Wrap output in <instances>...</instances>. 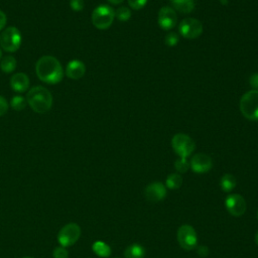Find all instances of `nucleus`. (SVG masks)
I'll return each mask as SVG.
<instances>
[{
  "instance_id": "2",
  "label": "nucleus",
  "mask_w": 258,
  "mask_h": 258,
  "mask_svg": "<svg viewBox=\"0 0 258 258\" xmlns=\"http://www.w3.org/2000/svg\"><path fill=\"white\" fill-rule=\"evenodd\" d=\"M26 102L34 112L43 114L50 110L52 106V96L46 88L35 86L27 93Z\"/></svg>"
},
{
  "instance_id": "7",
  "label": "nucleus",
  "mask_w": 258,
  "mask_h": 258,
  "mask_svg": "<svg viewBox=\"0 0 258 258\" xmlns=\"http://www.w3.org/2000/svg\"><path fill=\"white\" fill-rule=\"evenodd\" d=\"M81 236V228L76 223H70L63 226L58 234L57 241L62 247H69L74 245Z\"/></svg>"
},
{
  "instance_id": "19",
  "label": "nucleus",
  "mask_w": 258,
  "mask_h": 258,
  "mask_svg": "<svg viewBox=\"0 0 258 258\" xmlns=\"http://www.w3.org/2000/svg\"><path fill=\"white\" fill-rule=\"evenodd\" d=\"M94 253L100 257H109L111 254V248L108 244L103 241H96L92 245Z\"/></svg>"
},
{
  "instance_id": "37",
  "label": "nucleus",
  "mask_w": 258,
  "mask_h": 258,
  "mask_svg": "<svg viewBox=\"0 0 258 258\" xmlns=\"http://www.w3.org/2000/svg\"><path fill=\"white\" fill-rule=\"evenodd\" d=\"M257 219H258V211H257Z\"/></svg>"
},
{
  "instance_id": "32",
  "label": "nucleus",
  "mask_w": 258,
  "mask_h": 258,
  "mask_svg": "<svg viewBox=\"0 0 258 258\" xmlns=\"http://www.w3.org/2000/svg\"><path fill=\"white\" fill-rule=\"evenodd\" d=\"M198 254H199L201 257H206V256H208V254H209V249H208V247H206V246H199V247H198Z\"/></svg>"
},
{
  "instance_id": "21",
  "label": "nucleus",
  "mask_w": 258,
  "mask_h": 258,
  "mask_svg": "<svg viewBox=\"0 0 258 258\" xmlns=\"http://www.w3.org/2000/svg\"><path fill=\"white\" fill-rule=\"evenodd\" d=\"M16 68V59L15 57H13L12 55H7L5 57L2 58L1 62H0V69L4 72V73H11L15 70Z\"/></svg>"
},
{
  "instance_id": "16",
  "label": "nucleus",
  "mask_w": 258,
  "mask_h": 258,
  "mask_svg": "<svg viewBox=\"0 0 258 258\" xmlns=\"http://www.w3.org/2000/svg\"><path fill=\"white\" fill-rule=\"evenodd\" d=\"M173 8L180 13H190L195 9L194 0H170Z\"/></svg>"
},
{
  "instance_id": "35",
  "label": "nucleus",
  "mask_w": 258,
  "mask_h": 258,
  "mask_svg": "<svg viewBox=\"0 0 258 258\" xmlns=\"http://www.w3.org/2000/svg\"><path fill=\"white\" fill-rule=\"evenodd\" d=\"M1 56H2V52H1V49H0V58H1Z\"/></svg>"
},
{
  "instance_id": "13",
  "label": "nucleus",
  "mask_w": 258,
  "mask_h": 258,
  "mask_svg": "<svg viewBox=\"0 0 258 258\" xmlns=\"http://www.w3.org/2000/svg\"><path fill=\"white\" fill-rule=\"evenodd\" d=\"M144 195L147 201L156 203L162 201L166 196V187L160 181H154L149 183L144 190Z\"/></svg>"
},
{
  "instance_id": "28",
  "label": "nucleus",
  "mask_w": 258,
  "mask_h": 258,
  "mask_svg": "<svg viewBox=\"0 0 258 258\" xmlns=\"http://www.w3.org/2000/svg\"><path fill=\"white\" fill-rule=\"evenodd\" d=\"M84 0H71L70 6L75 11H81L84 8Z\"/></svg>"
},
{
  "instance_id": "10",
  "label": "nucleus",
  "mask_w": 258,
  "mask_h": 258,
  "mask_svg": "<svg viewBox=\"0 0 258 258\" xmlns=\"http://www.w3.org/2000/svg\"><path fill=\"white\" fill-rule=\"evenodd\" d=\"M225 207L234 217H240L246 212V202L244 198L238 194L229 195L226 198Z\"/></svg>"
},
{
  "instance_id": "17",
  "label": "nucleus",
  "mask_w": 258,
  "mask_h": 258,
  "mask_svg": "<svg viewBox=\"0 0 258 258\" xmlns=\"http://www.w3.org/2000/svg\"><path fill=\"white\" fill-rule=\"evenodd\" d=\"M125 258H144L145 249L140 244H132L124 251Z\"/></svg>"
},
{
  "instance_id": "27",
  "label": "nucleus",
  "mask_w": 258,
  "mask_h": 258,
  "mask_svg": "<svg viewBox=\"0 0 258 258\" xmlns=\"http://www.w3.org/2000/svg\"><path fill=\"white\" fill-rule=\"evenodd\" d=\"M148 0H128L129 6L134 10H139L143 8Z\"/></svg>"
},
{
  "instance_id": "11",
  "label": "nucleus",
  "mask_w": 258,
  "mask_h": 258,
  "mask_svg": "<svg viewBox=\"0 0 258 258\" xmlns=\"http://www.w3.org/2000/svg\"><path fill=\"white\" fill-rule=\"evenodd\" d=\"M157 22L163 30L172 29L177 22V15L175 13V10L168 6L160 8L157 15Z\"/></svg>"
},
{
  "instance_id": "1",
  "label": "nucleus",
  "mask_w": 258,
  "mask_h": 258,
  "mask_svg": "<svg viewBox=\"0 0 258 258\" xmlns=\"http://www.w3.org/2000/svg\"><path fill=\"white\" fill-rule=\"evenodd\" d=\"M35 72L38 79L46 84H57L63 78V69L60 62L51 55L41 56L35 64Z\"/></svg>"
},
{
  "instance_id": "26",
  "label": "nucleus",
  "mask_w": 258,
  "mask_h": 258,
  "mask_svg": "<svg viewBox=\"0 0 258 258\" xmlns=\"http://www.w3.org/2000/svg\"><path fill=\"white\" fill-rule=\"evenodd\" d=\"M52 255H53V258H68L69 257L68 251L62 246L54 248Z\"/></svg>"
},
{
  "instance_id": "5",
  "label": "nucleus",
  "mask_w": 258,
  "mask_h": 258,
  "mask_svg": "<svg viewBox=\"0 0 258 258\" xmlns=\"http://www.w3.org/2000/svg\"><path fill=\"white\" fill-rule=\"evenodd\" d=\"M20 31L14 26H8L0 34V46L8 52L16 51L21 45Z\"/></svg>"
},
{
  "instance_id": "31",
  "label": "nucleus",
  "mask_w": 258,
  "mask_h": 258,
  "mask_svg": "<svg viewBox=\"0 0 258 258\" xmlns=\"http://www.w3.org/2000/svg\"><path fill=\"white\" fill-rule=\"evenodd\" d=\"M6 22H7L6 14L2 10H0V31L5 27Z\"/></svg>"
},
{
  "instance_id": "25",
  "label": "nucleus",
  "mask_w": 258,
  "mask_h": 258,
  "mask_svg": "<svg viewBox=\"0 0 258 258\" xmlns=\"http://www.w3.org/2000/svg\"><path fill=\"white\" fill-rule=\"evenodd\" d=\"M178 35L175 32H169L164 38V42L168 46H175L178 43Z\"/></svg>"
},
{
  "instance_id": "24",
  "label": "nucleus",
  "mask_w": 258,
  "mask_h": 258,
  "mask_svg": "<svg viewBox=\"0 0 258 258\" xmlns=\"http://www.w3.org/2000/svg\"><path fill=\"white\" fill-rule=\"evenodd\" d=\"M174 167L177 172L179 173H184L187 171L189 168V162L186 160V158H181L179 157L178 159L175 160L174 162Z\"/></svg>"
},
{
  "instance_id": "29",
  "label": "nucleus",
  "mask_w": 258,
  "mask_h": 258,
  "mask_svg": "<svg viewBox=\"0 0 258 258\" xmlns=\"http://www.w3.org/2000/svg\"><path fill=\"white\" fill-rule=\"evenodd\" d=\"M249 84L252 87V90H258V73L252 74L250 76Z\"/></svg>"
},
{
  "instance_id": "14",
  "label": "nucleus",
  "mask_w": 258,
  "mask_h": 258,
  "mask_svg": "<svg viewBox=\"0 0 258 258\" xmlns=\"http://www.w3.org/2000/svg\"><path fill=\"white\" fill-rule=\"evenodd\" d=\"M86 73V66L79 59L71 60L66 68V75L68 78L73 80L81 79Z\"/></svg>"
},
{
  "instance_id": "3",
  "label": "nucleus",
  "mask_w": 258,
  "mask_h": 258,
  "mask_svg": "<svg viewBox=\"0 0 258 258\" xmlns=\"http://www.w3.org/2000/svg\"><path fill=\"white\" fill-rule=\"evenodd\" d=\"M242 115L251 121H258V90H250L240 99Z\"/></svg>"
},
{
  "instance_id": "30",
  "label": "nucleus",
  "mask_w": 258,
  "mask_h": 258,
  "mask_svg": "<svg viewBox=\"0 0 258 258\" xmlns=\"http://www.w3.org/2000/svg\"><path fill=\"white\" fill-rule=\"evenodd\" d=\"M8 110V103L6 99L2 96H0V116L4 115Z\"/></svg>"
},
{
  "instance_id": "4",
  "label": "nucleus",
  "mask_w": 258,
  "mask_h": 258,
  "mask_svg": "<svg viewBox=\"0 0 258 258\" xmlns=\"http://www.w3.org/2000/svg\"><path fill=\"white\" fill-rule=\"evenodd\" d=\"M115 18V11L108 5H99L92 12L93 25L101 30L109 28Z\"/></svg>"
},
{
  "instance_id": "23",
  "label": "nucleus",
  "mask_w": 258,
  "mask_h": 258,
  "mask_svg": "<svg viewBox=\"0 0 258 258\" xmlns=\"http://www.w3.org/2000/svg\"><path fill=\"white\" fill-rule=\"evenodd\" d=\"M10 105L16 111L23 110L26 106V99H24L22 96H14L10 101Z\"/></svg>"
},
{
  "instance_id": "15",
  "label": "nucleus",
  "mask_w": 258,
  "mask_h": 258,
  "mask_svg": "<svg viewBox=\"0 0 258 258\" xmlns=\"http://www.w3.org/2000/svg\"><path fill=\"white\" fill-rule=\"evenodd\" d=\"M10 87L15 92H25L29 87V79L27 75L23 73H17L13 75L10 79Z\"/></svg>"
},
{
  "instance_id": "22",
  "label": "nucleus",
  "mask_w": 258,
  "mask_h": 258,
  "mask_svg": "<svg viewBox=\"0 0 258 258\" xmlns=\"http://www.w3.org/2000/svg\"><path fill=\"white\" fill-rule=\"evenodd\" d=\"M115 16L117 17L118 20H120L122 22L128 21L131 17V11L129 8H127L125 6H121L115 11Z\"/></svg>"
},
{
  "instance_id": "18",
  "label": "nucleus",
  "mask_w": 258,
  "mask_h": 258,
  "mask_svg": "<svg viewBox=\"0 0 258 258\" xmlns=\"http://www.w3.org/2000/svg\"><path fill=\"white\" fill-rule=\"evenodd\" d=\"M236 183H237L236 177L230 173L224 174L220 179V186L225 192L232 191L236 186Z\"/></svg>"
},
{
  "instance_id": "34",
  "label": "nucleus",
  "mask_w": 258,
  "mask_h": 258,
  "mask_svg": "<svg viewBox=\"0 0 258 258\" xmlns=\"http://www.w3.org/2000/svg\"><path fill=\"white\" fill-rule=\"evenodd\" d=\"M255 243L258 245V231H257V233L255 234Z\"/></svg>"
},
{
  "instance_id": "9",
  "label": "nucleus",
  "mask_w": 258,
  "mask_h": 258,
  "mask_svg": "<svg viewBox=\"0 0 258 258\" xmlns=\"http://www.w3.org/2000/svg\"><path fill=\"white\" fill-rule=\"evenodd\" d=\"M177 241L181 248L186 251L197 247L198 236L195 229L189 225H182L177 230Z\"/></svg>"
},
{
  "instance_id": "8",
  "label": "nucleus",
  "mask_w": 258,
  "mask_h": 258,
  "mask_svg": "<svg viewBox=\"0 0 258 258\" xmlns=\"http://www.w3.org/2000/svg\"><path fill=\"white\" fill-rule=\"evenodd\" d=\"M178 31L186 39H195L203 33V24L196 18H184L178 26Z\"/></svg>"
},
{
  "instance_id": "6",
  "label": "nucleus",
  "mask_w": 258,
  "mask_h": 258,
  "mask_svg": "<svg viewBox=\"0 0 258 258\" xmlns=\"http://www.w3.org/2000/svg\"><path fill=\"white\" fill-rule=\"evenodd\" d=\"M171 147L179 157L186 158L194 152L196 143L188 135L184 133H177L171 139Z\"/></svg>"
},
{
  "instance_id": "20",
  "label": "nucleus",
  "mask_w": 258,
  "mask_h": 258,
  "mask_svg": "<svg viewBox=\"0 0 258 258\" xmlns=\"http://www.w3.org/2000/svg\"><path fill=\"white\" fill-rule=\"evenodd\" d=\"M182 183V178L179 173H170L165 180V185L166 187L170 189H177L181 186Z\"/></svg>"
},
{
  "instance_id": "33",
  "label": "nucleus",
  "mask_w": 258,
  "mask_h": 258,
  "mask_svg": "<svg viewBox=\"0 0 258 258\" xmlns=\"http://www.w3.org/2000/svg\"><path fill=\"white\" fill-rule=\"evenodd\" d=\"M108 2H110L111 4H114V5H117V4H121L124 0H107Z\"/></svg>"
},
{
  "instance_id": "36",
  "label": "nucleus",
  "mask_w": 258,
  "mask_h": 258,
  "mask_svg": "<svg viewBox=\"0 0 258 258\" xmlns=\"http://www.w3.org/2000/svg\"><path fill=\"white\" fill-rule=\"evenodd\" d=\"M23 258H33V257H28V256H27V257H23Z\"/></svg>"
},
{
  "instance_id": "12",
  "label": "nucleus",
  "mask_w": 258,
  "mask_h": 258,
  "mask_svg": "<svg viewBox=\"0 0 258 258\" xmlns=\"http://www.w3.org/2000/svg\"><path fill=\"white\" fill-rule=\"evenodd\" d=\"M189 166L192 171L197 173H205L212 168L213 160L208 154L197 153L191 157L189 161Z\"/></svg>"
}]
</instances>
